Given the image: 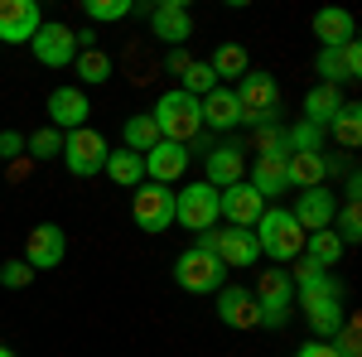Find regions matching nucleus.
Listing matches in <instances>:
<instances>
[{
  "label": "nucleus",
  "mask_w": 362,
  "mask_h": 357,
  "mask_svg": "<svg viewBox=\"0 0 362 357\" xmlns=\"http://www.w3.org/2000/svg\"><path fill=\"white\" fill-rule=\"evenodd\" d=\"M232 97H237V107H242V126H251V131L276 126V116H280V83L266 73V68H247V78H237Z\"/></svg>",
  "instance_id": "nucleus-1"
},
{
  "label": "nucleus",
  "mask_w": 362,
  "mask_h": 357,
  "mask_svg": "<svg viewBox=\"0 0 362 357\" xmlns=\"http://www.w3.org/2000/svg\"><path fill=\"white\" fill-rule=\"evenodd\" d=\"M251 232H256L261 256H271L276 266H290L295 256H305V232H300V222L290 218V208H266Z\"/></svg>",
  "instance_id": "nucleus-2"
},
{
  "label": "nucleus",
  "mask_w": 362,
  "mask_h": 357,
  "mask_svg": "<svg viewBox=\"0 0 362 357\" xmlns=\"http://www.w3.org/2000/svg\"><path fill=\"white\" fill-rule=\"evenodd\" d=\"M150 116H155V126H160V140H174V145H194L198 136H203V111H198V97H189V92H165L155 107H150Z\"/></svg>",
  "instance_id": "nucleus-3"
},
{
  "label": "nucleus",
  "mask_w": 362,
  "mask_h": 357,
  "mask_svg": "<svg viewBox=\"0 0 362 357\" xmlns=\"http://www.w3.org/2000/svg\"><path fill=\"white\" fill-rule=\"evenodd\" d=\"M251 300H256V309H261V329H285L290 314H295V285H290V271H261L256 275Z\"/></svg>",
  "instance_id": "nucleus-4"
},
{
  "label": "nucleus",
  "mask_w": 362,
  "mask_h": 357,
  "mask_svg": "<svg viewBox=\"0 0 362 357\" xmlns=\"http://www.w3.org/2000/svg\"><path fill=\"white\" fill-rule=\"evenodd\" d=\"M107 155H112L107 136L92 131V126H83V131H68V136H63V155H58V160H63V169H68L73 179H92V174H102Z\"/></svg>",
  "instance_id": "nucleus-5"
},
{
  "label": "nucleus",
  "mask_w": 362,
  "mask_h": 357,
  "mask_svg": "<svg viewBox=\"0 0 362 357\" xmlns=\"http://www.w3.org/2000/svg\"><path fill=\"white\" fill-rule=\"evenodd\" d=\"M223 261L213 256V251H179V261H174V285L184 290V295H218L223 290Z\"/></svg>",
  "instance_id": "nucleus-6"
},
{
  "label": "nucleus",
  "mask_w": 362,
  "mask_h": 357,
  "mask_svg": "<svg viewBox=\"0 0 362 357\" xmlns=\"http://www.w3.org/2000/svg\"><path fill=\"white\" fill-rule=\"evenodd\" d=\"M136 198H131V218H136L140 232H169L174 227V189H165V184H140V189H131Z\"/></svg>",
  "instance_id": "nucleus-7"
},
{
  "label": "nucleus",
  "mask_w": 362,
  "mask_h": 357,
  "mask_svg": "<svg viewBox=\"0 0 362 357\" xmlns=\"http://www.w3.org/2000/svg\"><path fill=\"white\" fill-rule=\"evenodd\" d=\"M174 222L179 227H189V232H208V227H218V189L213 184H184V189L174 193Z\"/></svg>",
  "instance_id": "nucleus-8"
},
{
  "label": "nucleus",
  "mask_w": 362,
  "mask_h": 357,
  "mask_svg": "<svg viewBox=\"0 0 362 357\" xmlns=\"http://www.w3.org/2000/svg\"><path fill=\"white\" fill-rule=\"evenodd\" d=\"M150 34L169 44V49H184L189 39H194V15H189V5L184 0H160V5H150Z\"/></svg>",
  "instance_id": "nucleus-9"
},
{
  "label": "nucleus",
  "mask_w": 362,
  "mask_h": 357,
  "mask_svg": "<svg viewBox=\"0 0 362 357\" xmlns=\"http://www.w3.org/2000/svg\"><path fill=\"white\" fill-rule=\"evenodd\" d=\"M247 165H251V155H247V145H237V140H223V145H213L208 150V179L203 184H213V189L223 193L232 189V184H242L247 179Z\"/></svg>",
  "instance_id": "nucleus-10"
},
{
  "label": "nucleus",
  "mask_w": 362,
  "mask_h": 357,
  "mask_svg": "<svg viewBox=\"0 0 362 357\" xmlns=\"http://www.w3.org/2000/svg\"><path fill=\"white\" fill-rule=\"evenodd\" d=\"M29 49H34V58L44 63V68H73V58H78V34L68 25H39V34L29 39Z\"/></svg>",
  "instance_id": "nucleus-11"
},
{
  "label": "nucleus",
  "mask_w": 362,
  "mask_h": 357,
  "mask_svg": "<svg viewBox=\"0 0 362 357\" xmlns=\"http://www.w3.org/2000/svg\"><path fill=\"white\" fill-rule=\"evenodd\" d=\"M63 256H68V237H63L58 222H39L25 237V266L29 271H54V266H63Z\"/></svg>",
  "instance_id": "nucleus-12"
},
{
  "label": "nucleus",
  "mask_w": 362,
  "mask_h": 357,
  "mask_svg": "<svg viewBox=\"0 0 362 357\" xmlns=\"http://www.w3.org/2000/svg\"><path fill=\"white\" fill-rule=\"evenodd\" d=\"M44 25L39 0H0V49L5 44H29Z\"/></svg>",
  "instance_id": "nucleus-13"
},
{
  "label": "nucleus",
  "mask_w": 362,
  "mask_h": 357,
  "mask_svg": "<svg viewBox=\"0 0 362 357\" xmlns=\"http://www.w3.org/2000/svg\"><path fill=\"white\" fill-rule=\"evenodd\" d=\"M314 73H319V83H329V87L358 83V78H362V44L353 39V44H343V49H319Z\"/></svg>",
  "instance_id": "nucleus-14"
},
{
  "label": "nucleus",
  "mask_w": 362,
  "mask_h": 357,
  "mask_svg": "<svg viewBox=\"0 0 362 357\" xmlns=\"http://www.w3.org/2000/svg\"><path fill=\"white\" fill-rule=\"evenodd\" d=\"M87 116H92V102H87L83 87H54V92H49V126H54L58 136L83 131Z\"/></svg>",
  "instance_id": "nucleus-15"
},
{
  "label": "nucleus",
  "mask_w": 362,
  "mask_h": 357,
  "mask_svg": "<svg viewBox=\"0 0 362 357\" xmlns=\"http://www.w3.org/2000/svg\"><path fill=\"white\" fill-rule=\"evenodd\" d=\"M261 213H266V198L251 189L247 179L218 193V218H223L227 227H256V218H261Z\"/></svg>",
  "instance_id": "nucleus-16"
},
{
  "label": "nucleus",
  "mask_w": 362,
  "mask_h": 357,
  "mask_svg": "<svg viewBox=\"0 0 362 357\" xmlns=\"http://www.w3.org/2000/svg\"><path fill=\"white\" fill-rule=\"evenodd\" d=\"M334 213H338V203H334V189L324 184V189H305V193H295V208H290V218L300 222V232H324V227H334Z\"/></svg>",
  "instance_id": "nucleus-17"
},
{
  "label": "nucleus",
  "mask_w": 362,
  "mask_h": 357,
  "mask_svg": "<svg viewBox=\"0 0 362 357\" xmlns=\"http://www.w3.org/2000/svg\"><path fill=\"white\" fill-rule=\"evenodd\" d=\"M218 319H223L227 329H237V333L261 329V309H256L247 285H223V290H218Z\"/></svg>",
  "instance_id": "nucleus-18"
},
{
  "label": "nucleus",
  "mask_w": 362,
  "mask_h": 357,
  "mask_svg": "<svg viewBox=\"0 0 362 357\" xmlns=\"http://www.w3.org/2000/svg\"><path fill=\"white\" fill-rule=\"evenodd\" d=\"M184 169H189V145H174V140H160L150 155H145V179L150 184H174V179H184Z\"/></svg>",
  "instance_id": "nucleus-19"
},
{
  "label": "nucleus",
  "mask_w": 362,
  "mask_h": 357,
  "mask_svg": "<svg viewBox=\"0 0 362 357\" xmlns=\"http://www.w3.org/2000/svg\"><path fill=\"white\" fill-rule=\"evenodd\" d=\"M256 256H261V247H256V232L251 227H227V232H218V261H223V271H247V266H256Z\"/></svg>",
  "instance_id": "nucleus-20"
},
{
  "label": "nucleus",
  "mask_w": 362,
  "mask_h": 357,
  "mask_svg": "<svg viewBox=\"0 0 362 357\" xmlns=\"http://www.w3.org/2000/svg\"><path fill=\"white\" fill-rule=\"evenodd\" d=\"M334 174V160L319 150V155H290L285 160V184L290 189H324Z\"/></svg>",
  "instance_id": "nucleus-21"
},
{
  "label": "nucleus",
  "mask_w": 362,
  "mask_h": 357,
  "mask_svg": "<svg viewBox=\"0 0 362 357\" xmlns=\"http://www.w3.org/2000/svg\"><path fill=\"white\" fill-rule=\"evenodd\" d=\"M198 111H203V131H208V126H213V131H237V126H242V107H237L232 87H213V92L198 102Z\"/></svg>",
  "instance_id": "nucleus-22"
},
{
  "label": "nucleus",
  "mask_w": 362,
  "mask_h": 357,
  "mask_svg": "<svg viewBox=\"0 0 362 357\" xmlns=\"http://www.w3.org/2000/svg\"><path fill=\"white\" fill-rule=\"evenodd\" d=\"M309 25H314L319 49H343V44H353V34H358V25H353L348 10H319Z\"/></svg>",
  "instance_id": "nucleus-23"
},
{
  "label": "nucleus",
  "mask_w": 362,
  "mask_h": 357,
  "mask_svg": "<svg viewBox=\"0 0 362 357\" xmlns=\"http://www.w3.org/2000/svg\"><path fill=\"white\" fill-rule=\"evenodd\" d=\"M338 111H343V87L314 83V87L305 92V121H309V126H319V131H329V121H334Z\"/></svg>",
  "instance_id": "nucleus-24"
},
{
  "label": "nucleus",
  "mask_w": 362,
  "mask_h": 357,
  "mask_svg": "<svg viewBox=\"0 0 362 357\" xmlns=\"http://www.w3.org/2000/svg\"><path fill=\"white\" fill-rule=\"evenodd\" d=\"M160 145V126H155V116L150 111H136V116H126V126H121V150H131V155H150Z\"/></svg>",
  "instance_id": "nucleus-25"
},
{
  "label": "nucleus",
  "mask_w": 362,
  "mask_h": 357,
  "mask_svg": "<svg viewBox=\"0 0 362 357\" xmlns=\"http://www.w3.org/2000/svg\"><path fill=\"white\" fill-rule=\"evenodd\" d=\"M285 160H290V155H285ZM285 160H266V155H256V165H247V184L261 193L266 203L290 189V184H285Z\"/></svg>",
  "instance_id": "nucleus-26"
},
{
  "label": "nucleus",
  "mask_w": 362,
  "mask_h": 357,
  "mask_svg": "<svg viewBox=\"0 0 362 357\" xmlns=\"http://www.w3.org/2000/svg\"><path fill=\"white\" fill-rule=\"evenodd\" d=\"M102 174H107L112 184H121V189H140V184H145V160L131 155V150H112L107 165H102Z\"/></svg>",
  "instance_id": "nucleus-27"
},
{
  "label": "nucleus",
  "mask_w": 362,
  "mask_h": 357,
  "mask_svg": "<svg viewBox=\"0 0 362 357\" xmlns=\"http://www.w3.org/2000/svg\"><path fill=\"white\" fill-rule=\"evenodd\" d=\"M343 242H338V232L334 227H324V232H309L305 237V256L314 261V266H324V271H334L338 261H343Z\"/></svg>",
  "instance_id": "nucleus-28"
},
{
  "label": "nucleus",
  "mask_w": 362,
  "mask_h": 357,
  "mask_svg": "<svg viewBox=\"0 0 362 357\" xmlns=\"http://www.w3.org/2000/svg\"><path fill=\"white\" fill-rule=\"evenodd\" d=\"M329 131H334V140L343 150H358L362 145V107L358 102H343V111L329 121Z\"/></svg>",
  "instance_id": "nucleus-29"
},
{
  "label": "nucleus",
  "mask_w": 362,
  "mask_h": 357,
  "mask_svg": "<svg viewBox=\"0 0 362 357\" xmlns=\"http://www.w3.org/2000/svg\"><path fill=\"white\" fill-rule=\"evenodd\" d=\"M208 68H213V78H218V87H223V78H247V68H251V58L242 44H223L218 54L208 58Z\"/></svg>",
  "instance_id": "nucleus-30"
},
{
  "label": "nucleus",
  "mask_w": 362,
  "mask_h": 357,
  "mask_svg": "<svg viewBox=\"0 0 362 357\" xmlns=\"http://www.w3.org/2000/svg\"><path fill=\"white\" fill-rule=\"evenodd\" d=\"M73 73H78L83 87H102L107 78H112V58L102 54V49H83V54L73 58Z\"/></svg>",
  "instance_id": "nucleus-31"
},
{
  "label": "nucleus",
  "mask_w": 362,
  "mask_h": 357,
  "mask_svg": "<svg viewBox=\"0 0 362 357\" xmlns=\"http://www.w3.org/2000/svg\"><path fill=\"white\" fill-rule=\"evenodd\" d=\"M83 15L92 20V25H121V20L136 15V0H87Z\"/></svg>",
  "instance_id": "nucleus-32"
},
{
  "label": "nucleus",
  "mask_w": 362,
  "mask_h": 357,
  "mask_svg": "<svg viewBox=\"0 0 362 357\" xmlns=\"http://www.w3.org/2000/svg\"><path fill=\"white\" fill-rule=\"evenodd\" d=\"M285 150L290 155H319L324 150V131L309 126V121H295V126H285Z\"/></svg>",
  "instance_id": "nucleus-33"
},
{
  "label": "nucleus",
  "mask_w": 362,
  "mask_h": 357,
  "mask_svg": "<svg viewBox=\"0 0 362 357\" xmlns=\"http://www.w3.org/2000/svg\"><path fill=\"white\" fill-rule=\"evenodd\" d=\"M334 232H338L343 247H358V242H362V203L348 198V203L338 208V213H334Z\"/></svg>",
  "instance_id": "nucleus-34"
},
{
  "label": "nucleus",
  "mask_w": 362,
  "mask_h": 357,
  "mask_svg": "<svg viewBox=\"0 0 362 357\" xmlns=\"http://www.w3.org/2000/svg\"><path fill=\"white\" fill-rule=\"evenodd\" d=\"M247 155H266V160H285V155H290V150H285V126H261V131H256V136H251V150Z\"/></svg>",
  "instance_id": "nucleus-35"
},
{
  "label": "nucleus",
  "mask_w": 362,
  "mask_h": 357,
  "mask_svg": "<svg viewBox=\"0 0 362 357\" xmlns=\"http://www.w3.org/2000/svg\"><path fill=\"white\" fill-rule=\"evenodd\" d=\"M213 87H218V78H213V68H208L203 58H194V63H189V73L179 78V92H189V97H198V102H203Z\"/></svg>",
  "instance_id": "nucleus-36"
},
{
  "label": "nucleus",
  "mask_w": 362,
  "mask_h": 357,
  "mask_svg": "<svg viewBox=\"0 0 362 357\" xmlns=\"http://www.w3.org/2000/svg\"><path fill=\"white\" fill-rule=\"evenodd\" d=\"M25 150H29L34 165H39V160H58V155H63V136H58L54 126H44V131H34V136L25 140Z\"/></svg>",
  "instance_id": "nucleus-37"
},
{
  "label": "nucleus",
  "mask_w": 362,
  "mask_h": 357,
  "mask_svg": "<svg viewBox=\"0 0 362 357\" xmlns=\"http://www.w3.org/2000/svg\"><path fill=\"white\" fill-rule=\"evenodd\" d=\"M29 280H34V271H29L25 261H5V266H0V285H5V290H25Z\"/></svg>",
  "instance_id": "nucleus-38"
},
{
  "label": "nucleus",
  "mask_w": 362,
  "mask_h": 357,
  "mask_svg": "<svg viewBox=\"0 0 362 357\" xmlns=\"http://www.w3.org/2000/svg\"><path fill=\"white\" fill-rule=\"evenodd\" d=\"M20 155H25V136L0 126V160H20Z\"/></svg>",
  "instance_id": "nucleus-39"
},
{
  "label": "nucleus",
  "mask_w": 362,
  "mask_h": 357,
  "mask_svg": "<svg viewBox=\"0 0 362 357\" xmlns=\"http://www.w3.org/2000/svg\"><path fill=\"white\" fill-rule=\"evenodd\" d=\"M189 63H194L189 49H169V58H165V68L174 73V78H184V73H189Z\"/></svg>",
  "instance_id": "nucleus-40"
},
{
  "label": "nucleus",
  "mask_w": 362,
  "mask_h": 357,
  "mask_svg": "<svg viewBox=\"0 0 362 357\" xmlns=\"http://www.w3.org/2000/svg\"><path fill=\"white\" fill-rule=\"evenodd\" d=\"M295 357H338V348H334V343H324V338H314V343H305Z\"/></svg>",
  "instance_id": "nucleus-41"
},
{
  "label": "nucleus",
  "mask_w": 362,
  "mask_h": 357,
  "mask_svg": "<svg viewBox=\"0 0 362 357\" xmlns=\"http://www.w3.org/2000/svg\"><path fill=\"white\" fill-rule=\"evenodd\" d=\"M5 174H10V179H20V184H25L29 174H34V160H29V155H20V160H10V169H5Z\"/></svg>",
  "instance_id": "nucleus-42"
},
{
  "label": "nucleus",
  "mask_w": 362,
  "mask_h": 357,
  "mask_svg": "<svg viewBox=\"0 0 362 357\" xmlns=\"http://www.w3.org/2000/svg\"><path fill=\"white\" fill-rule=\"evenodd\" d=\"M0 357H15V353H10V348H5V343H0Z\"/></svg>",
  "instance_id": "nucleus-43"
},
{
  "label": "nucleus",
  "mask_w": 362,
  "mask_h": 357,
  "mask_svg": "<svg viewBox=\"0 0 362 357\" xmlns=\"http://www.w3.org/2000/svg\"><path fill=\"white\" fill-rule=\"evenodd\" d=\"M0 174H5V160H0Z\"/></svg>",
  "instance_id": "nucleus-44"
}]
</instances>
